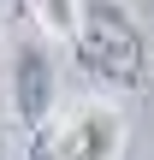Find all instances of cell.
<instances>
[{
	"label": "cell",
	"mask_w": 154,
	"mask_h": 160,
	"mask_svg": "<svg viewBox=\"0 0 154 160\" xmlns=\"http://www.w3.org/2000/svg\"><path fill=\"white\" fill-rule=\"evenodd\" d=\"M53 101H59V77H53L47 48H42V42L18 48V53H12V89H6V107H12V119L24 125V137L47 131V125L59 119Z\"/></svg>",
	"instance_id": "3"
},
{
	"label": "cell",
	"mask_w": 154,
	"mask_h": 160,
	"mask_svg": "<svg viewBox=\"0 0 154 160\" xmlns=\"http://www.w3.org/2000/svg\"><path fill=\"white\" fill-rule=\"evenodd\" d=\"M125 137H131L125 107L83 101V107H71V113L53 119V160H119Z\"/></svg>",
	"instance_id": "2"
},
{
	"label": "cell",
	"mask_w": 154,
	"mask_h": 160,
	"mask_svg": "<svg viewBox=\"0 0 154 160\" xmlns=\"http://www.w3.org/2000/svg\"><path fill=\"white\" fill-rule=\"evenodd\" d=\"M83 6H89V0H30L42 36H53V42H77V30H83Z\"/></svg>",
	"instance_id": "4"
},
{
	"label": "cell",
	"mask_w": 154,
	"mask_h": 160,
	"mask_svg": "<svg viewBox=\"0 0 154 160\" xmlns=\"http://www.w3.org/2000/svg\"><path fill=\"white\" fill-rule=\"evenodd\" d=\"M6 113H12V107H0V160H12V137H6Z\"/></svg>",
	"instance_id": "5"
},
{
	"label": "cell",
	"mask_w": 154,
	"mask_h": 160,
	"mask_svg": "<svg viewBox=\"0 0 154 160\" xmlns=\"http://www.w3.org/2000/svg\"><path fill=\"white\" fill-rule=\"evenodd\" d=\"M71 53H77V65H83L95 83H107V89H119V95H137L154 77L148 30H142V18H137L125 0H89Z\"/></svg>",
	"instance_id": "1"
}]
</instances>
